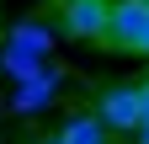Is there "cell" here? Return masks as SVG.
Masks as SVG:
<instances>
[{
	"instance_id": "cell-4",
	"label": "cell",
	"mask_w": 149,
	"mask_h": 144,
	"mask_svg": "<svg viewBox=\"0 0 149 144\" xmlns=\"http://www.w3.org/2000/svg\"><path fill=\"white\" fill-rule=\"evenodd\" d=\"M59 96V69H43L37 80H27V85H16V96H11V112H22V117H32V112H43V107Z\"/></svg>"
},
{
	"instance_id": "cell-8",
	"label": "cell",
	"mask_w": 149,
	"mask_h": 144,
	"mask_svg": "<svg viewBox=\"0 0 149 144\" xmlns=\"http://www.w3.org/2000/svg\"><path fill=\"white\" fill-rule=\"evenodd\" d=\"M139 101H144V123H149V80L139 85Z\"/></svg>"
},
{
	"instance_id": "cell-7",
	"label": "cell",
	"mask_w": 149,
	"mask_h": 144,
	"mask_svg": "<svg viewBox=\"0 0 149 144\" xmlns=\"http://www.w3.org/2000/svg\"><path fill=\"white\" fill-rule=\"evenodd\" d=\"M0 69L16 80V85H27V80H37L48 69V59H32V53H16V48H0Z\"/></svg>"
},
{
	"instance_id": "cell-2",
	"label": "cell",
	"mask_w": 149,
	"mask_h": 144,
	"mask_svg": "<svg viewBox=\"0 0 149 144\" xmlns=\"http://www.w3.org/2000/svg\"><path fill=\"white\" fill-rule=\"evenodd\" d=\"M96 123L107 134H139L144 123V101H139V85H112L96 101Z\"/></svg>"
},
{
	"instance_id": "cell-5",
	"label": "cell",
	"mask_w": 149,
	"mask_h": 144,
	"mask_svg": "<svg viewBox=\"0 0 149 144\" xmlns=\"http://www.w3.org/2000/svg\"><path fill=\"white\" fill-rule=\"evenodd\" d=\"M6 48L32 53V59H48V53H53V32H48L43 22H16V27H11V38H6Z\"/></svg>"
},
{
	"instance_id": "cell-6",
	"label": "cell",
	"mask_w": 149,
	"mask_h": 144,
	"mask_svg": "<svg viewBox=\"0 0 149 144\" xmlns=\"http://www.w3.org/2000/svg\"><path fill=\"white\" fill-rule=\"evenodd\" d=\"M59 139L64 144H107V128L96 123V112H74V117H64Z\"/></svg>"
},
{
	"instance_id": "cell-1",
	"label": "cell",
	"mask_w": 149,
	"mask_h": 144,
	"mask_svg": "<svg viewBox=\"0 0 149 144\" xmlns=\"http://www.w3.org/2000/svg\"><path fill=\"white\" fill-rule=\"evenodd\" d=\"M101 43L149 59V0H112V22H107Z\"/></svg>"
},
{
	"instance_id": "cell-9",
	"label": "cell",
	"mask_w": 149,
	"mask_h": 144,
	"mask_svg": "<svg viewBox=\"0 0 149 144\" xmlns=\"http://www.w3.org/2000/svg\"><path fill=\"white\" fill-rule=\"evenodd\" d=\"M133 144H149V123H139V134H133Z\"/></svg>"
},
{
	"instance_id": "cell-3",
	"label": "cell",
	"mask_w": 149,
	"mask_h": 144,
	"mask_svg": "<svg viewBox=\"0 0 149 144\" xmlns=\"http://www.w3.org/2000/svg\"><path fill=\"white\" fill-rule=\"evenodd\" d=\"M107 22H112V0H59V27L69 32V38L101 43L107 38Z\"/></svg>"
},
{
	"instance_id": "cell-10",
	"label": "cell",
	"mask_w": 149,
	"mask_h": 144,
	"mask_svg": "<svg viewBox=\"0 0 149 144\" xmlns=\"http://www.w3.org/2000/svg\"><path fill=\"white\" fill-rule=\"evenodd\" d=\"M43 144H64V139H59V134H53V139H43Z\"/></svg>"
}]
</instances>
